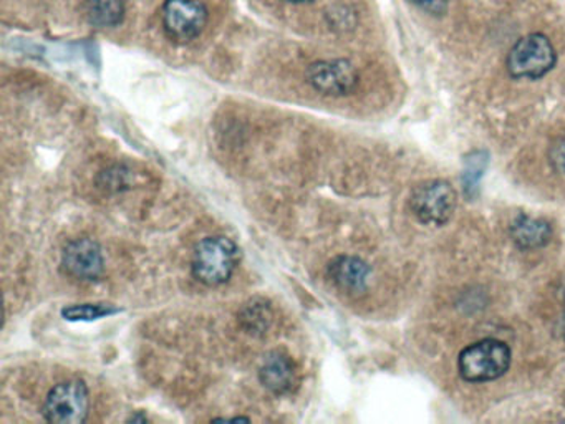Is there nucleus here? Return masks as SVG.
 Instances as JSON below:
<instances>
[{
	"instance_id": "1",
	"label": "nucleus",
	"mask_w": 565,
	"mask_h": 424,
	"mask_svg": "<svg viewBox=\"0 0 565 424\" xmlns=\"http://www.w3.org/2000/svg\"><path fill=\"white\" fill-rule=\"evenodd\" d=\"M239 256V247L229 237H205L192 252V275L208 287H220L233 278Z\"/></svg>"
},
{
	"instance_id": "2",
	"label": "nucleus",
	"mask_w": 565,
	"mask_h": 424,
	"mask_svg": "<svg viewBox=\"0 0 565 424\" xmlns=\"http://www.w3.org/2000/svg\"><path fill=\"white\" fill-rule=\"evenodd\" d=\"M510 350L501 340L486 339L459 353L458 372L470 384H486L503 377L509 369Z\"/></svg>"
},
{
	"instance_id": "3",
	"label": "nucleus",
	"mask_w": 565,
	"mask_h": 424,
	"mask_svg": "<svg viewBox=\"0 0 565 424\" xmlns=\"http://www.w3.org/2000/svg\"><path fill=\"white\" fill-rule=\"evenodd\" d=\"M555 60L554 45L545 35H526L510 48L507 70L514 79L538 80L554 69Z\"/></svg>"
},
{
	"instance_id": "4",
	"label": "nucleus",
	"mask_w": 565,
	"mask_h": 424,
	"mask_svg": "<svg viewBox=\"0 0 565 424\" xmlns=\"http://www.w3.org/2000/svg\"><path fill=\"white\" fill-rule=\"evenodd\" d=\"M458 196L445 179H433L416 186L410 196L413 216L426 226H443L451 220Z\"/></svg>"
},
{
	"instance_id": "5",
	"label": "nucleus",
	"mask_w": 565,
	"mask_h": 424,
	"mask_svg": "<svg viewBox=\"0 0 565 424\" xmlns=\"http://www.w3.org/2000/svg\"><path fill=\"white\" fill-rule=\"evenodd\" d=\"M54 424H82L90 413V393L82 380H67L48 391L42 408Z\"/></svg>"
},
{
	"instance_id": "6",
	"label": "nucleus",
	"mask_w": 565,
	"mask_h": 424,
	"mask_svg": "<svg viewBox=\"0 0 565 424\" xmlns=\"http://www.w3.org/2000/svg\"><path fill=\"white\" fill-rule=\"evenodd\" d=\"M163 28L173 42L188 44L208 24V9L199 0H166L162 11Z\"/></svg>"
},
{
	"instance_id": "7",
	"label": "nucleus",
	"mask_w": 565,
	"mask_h": 424,
	"mask_svg": "<svg viewBox=\"0 0 565 424\" xmlns=\"http://www.w3.org/2000/svg\"><path fill=\"white\" fill-rule=\"evenodd\" d=\"M305 79L314 90L329 96H343L358 85V73L349 60H320L308 67Z\"/></svg>"
},
{
	"instance_id": "8",
	"label": "nucleus",
	"mask_w": 565,
	"mask_h": 424,
	"mask_svg": "<svg viewBox=\"0 0 565 424\" xmlns=\"http://www.w3.org/2000/svg\"><path fill=\"white\" fill-rule=\"evenodd\" d=\"M62 268L76 281H95L105 269L102 247L90 237L72 240L63 249Z\"/></svg>"
},
{
	"instance_id": "9",
	"label": "nucleus",
	"mask_w": 565,
	"mask_h": 424,
	"mask_svg": "<svg viewBox=\"0 0 565 424\" xmlns=\"http://www.w3.org/2000/svg\"><path fill=\"white\" fill-rule=\"evenodd\" d=\"M330 281L346 294H362L368 287L372 269L365 260L355 256H339L327 268Z\"/></svg>"
},
{
	"instance_id": "10",
	"label": "nucleus",
	"mask_w": 565,
	"mask_h": 424,
	"mask_svg": "<svg viewBox=\"0 0 565 424\" xmlns=\"http://www.w3.org/2000/svg\"><path fill=\"white\" fill-rule=\"evenodd\" d=\"M259 380H261L262 387L271 393H291L297 384V368L291 356L282 352H271L262 360Z\"/></svg>"
},
{
	"instance_id": "11",
	"label": "nucleus",
	"mask_w": 565,
	"mask_h": 424,
	"mask_svg": "<svg viewBox=\"0 0 565 424\" xmlns=\"http://www.w3.org/2000/svg\"><path fill=\"white\" fill-rule=\"evenodd\" d=\"M510 236L521 249H539L551 243L552 227L548 221L521 214L510 224Z\"/></svg>"
},
{
	"instance_id": "12",
	"label": "nucleus",
	"mask_w": 565,
	"mask_h": 424,
	"mask_svg": "<svg viewBox=\"0 0 565 424\" xmlns=\"http://www.w3.org/2000/svg\"><path fill=\"white\" fill-rule=\"evenodd\" d=\"M275 315L271 304L264 298H252L240 307L237 322L244 332L252 337L268 335L274 326Z\"/></svg>"
},
{
	"instance_id": "13",
	"label": "nucleus",
	"mask_w": 565,
	"mask_h": 424,
	"mask_svg": "<svg viewBox=\"0 0 565 424\" xmlns=\"http://www.w3.org/2000/svg\"><path fill=\"white\" fill-rule=\"evenodd\" d=\"M83 12L86 21L95 27H117L125 17L123 0H85Z\"/></svg>"
},
{
	"instance_id": "14",
	"label": "nucleus",
	"mask_w": 565,
	"mask_h": 424,
	"mask_svg": "<svg viewBox=\"0 0 565 424\" xmlns=\"http://www.w3.org/2000/svg\"><path fill=\"white\" fill-rule=\"evenodd\" d=\"M118 311L120 310L110 304H82L63 308L62 315L70 322H92V320L110 317V315L118 314Z\"/></svg>"
},
{
	"instance_id": "15",
	"label": "nucleus",
	"mask_w": 565,
	"mask_h": 424,
	"mask_svg": "<svg viewBox=\"0 0 565 424\" xmlns=\"http://www.w3.org/2000/svg\"><path fill=\"white\" fill-rule=\"evenodd\" d=\"M99 178H102L99 186L108 191H120L123 186L128 185V173L120 166L103 172Z\"/></svg>"
},
{
	"instance_id": "16",
	"label": "nucleus",
	"mask_w": 565,
	"mask_h": 424,
	"mask_svg": "<svg viewBox=\"0 0 565 424\" xmlns=\"http://www.w3.org/2000/svg\"><path fill=\"white\" fill-rule=\"evenodd\" d=\"M410 2L435 15L443 14L446 11V5H448V0H410Z\"/></svg>"
},
{
	"instance_id": "17",
	"label": "nucleus",
	"mask_w": 565,
	"mask_h": 424,
	"mask_svg": "<svg viewBox=\"0 0 565 424\" xmlns=\"http://www.w3.org/2000/svg\"><path fill=\"white\" fill-rule=\"evenodd\" d=\"M551 162L558 173L565 175V138L552 150Z\"/></svg>"
},
{
	"instance_id": "18",
	"label": "nucleus",
	"mask_w": 565,
	"mask_h": 424,
	"mask_svg": "<svg viewBox=\"0 0 565 424\" xmlns=\"http://www.w3.org/2000/svg\"><path fill=\"white\" fill-rule=\"evenodd\" d=\"M289 4H305V2H313V0H284Z\"/></svg>"
},
{
	"instance_id": "19",
	"label": "nucleus",
	"mask_w": 565,
	"mask_h": 424,
	"mask_svg": "<svg viewBox=\"0 0 565 424\" xmlns=\"http://www.w3.org/2000/svg\"><path fill=\"white\" fill-rule=\"evenodd\" d=\"M128 421H141V423H146L148 417L146 416H131Z\"/></svg>"
}]
</instances>
